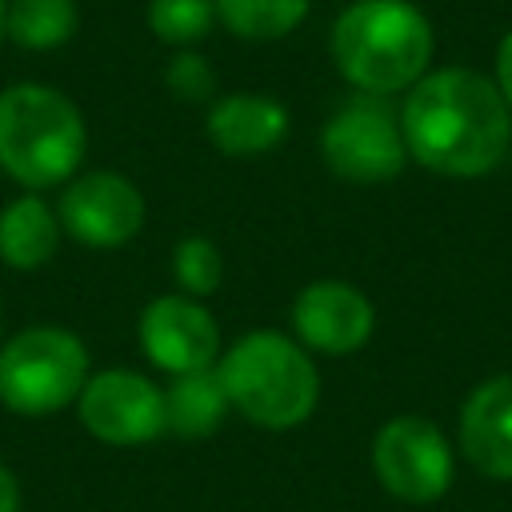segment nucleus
<instances>
[{"instance_id": "obj_1", "label": "nucleus", "mask_w": 512, "mask_h": 512, "mask_svg": "<svg viewBox=\"0 0 512 512\" xmlns=\"http://www.w3.org/2000/svg\"><path fill=\"white\" fill-rule=\"evenodd\" d=\"M404 148L440 176H484L512 144V108L496 80L472 68L424 72L400 108Z\"/></svg>"}, {"instance_id": "obj_2", "label": "nucleus", "mask_w": 512, "mask_h": 512, "mask_svg": "<svg viewBox=\"0 0 512 512\" xmlns=\"http://www.w3.org/2000/svg\"><path fill=\"white\" fill-rule=\"evenodd\" d=\"M216 376L228 408L268 432L300 428L320 404V372L312 352L276 328H256L232 340L216 360Z\"/></svg>"}, {"instance_id": "obj_3", "label": "nucleus", "mask_w": 512, "mask_h": 512, "mask_svg": "<svg viewBox=\"0 0 512 512\" xmlns=\"http://www.w3.org/2000/svg\"><path fill=\"white\" fill-rule=\"evenodd\" d=\"M432 24L408 0H352L332 24L340 76L368 96L412 88L432 60Z\"/></svg>"}, {"instance_id": "obj_4", "label": "nucleus", "mask_w": 512, "mask_h": 512, "mask_svg": "<svg viewBox=\"0 0 512 512\" xmlns=\"http://www.w3.org/2000/svg\"><path fill=\"white\" fill-rule=\"evenodd\" d=\"M88 152L80 108L48 84H12L0 92V172L40 192L68 184Z\"/></svg>"}, {"instance_id": "obj_5", "label": "nucleus", "mask_w": 512, "mask_h": 512, "mask_svg": "<svg viewBox=\"0 0 512 512\" xmlns=\"http://www.w3.org/2000/svg\"><path fill=\"white\" fill-rule=\"evenodd\" d=\"M88 376L84 340L60 324H32L0 344V404L16 416H52L76 404Z\"/></svg>"}, {"instance_id": "obj_6", "label": "nucleus", "mask_w": 512, "mask_h": 512, "mask_svg": "<svg viewBox=\"0 0 512 512\" xmlns=\"http://www.w3.org/2000/svg\"><path fill=\"white\" fill-rule=\"evenodd\" d=\"M320 156L348 184H384L400 176L408 160L400 112L388 104V96H352L328 116L320 132Z\"/></svg>"}, {"instance_id": "obj_7", "label": "nucleus", "mask_w": 512, "mask_h": 512, "mask_svg": "<svg viewBox=\"0 0 512 512\" xmlns=\"http://www.w3.org/2000/svg\"><path fill=\"white\" fill-rule=\"evenodd\" d=\"M372 472L404 504H432L452 484V448L424 416H392L372 440Z\"/></svg>"}, {"instance_id": "obj_8", "label": "nucleus", "mask_w": 512, "mask_h": 512, "mask_svg": "<svg viewBox=\"0 0 512 512\" xmlns=\"http://www.w3.org/2000/svg\"><path fill=\"white\" fill-rule=\"evenodd\" d=\"M76 416L88 436L112 448L148 444L164 432V388L132 368H100L76 396Z\"/></svg>"}, {"instance_id": "obj_9", "label": "nucleus", "mask_w": 512, "mask_h": 512, "mask_svg": "<svg viewBox=\"0 0 512 512\" xmlns=\"http://www.w3.org/2000/svg\"><path fill=\"white\" fill-rule=\"evenodd\" d=\"M56 216L84 248H120L144 228V196L128 176L96 168L64 184Z\"/></svg>"}, {"instance_id": "obj_10", "label": "nucleus", "mask_w": 512, "mask_h": 512, "mask_svg": "<svg viewBox=\"0 0 512 512\" xmlns=\"http://www.w3.org/2000/svg\"><path fill=\"white\" fill-rule=\"evenodd\" d=\"M140 348L152 368L168 376L216 368L220 360V324L204 308V300H192L184 292H164L144 304L136 324Z\"/></svg>"}, {"instance_id": "obj_11", "label": "nucleus", "mask_w": 512, "mask_h": 512, "mask_svg": "<svg viewBox=\"0 0 512 512\" xmlns=\"http://www.w3.org/2000/svg\"><path fill=\"white\" fill-rule=\"evenodd\" d=\"M376 328L372 300L348 280H312L292 300V332L308 352L352 356Z\"/></svg>"}, {"instance_id": "obj_12", "label": "nucleus", "mask_w": 512, "mask_h": 512, "mask_svg": "<svg viewBox=\"0 0 512 512\" xmlns=\"http://www.w3.org/2000/svg\"><path fill=\"white\" fill-rule=\"evenodd\" d=\"M460 448L488 480H512V376L480 380L460 404Z\"/></svg>"}, {"instance_id": "obj_13", "label": "nucleus", "mask_w": 512, "mask_h": 512, "mask_svg": "<svg viewBox=\"0 0 512 512\" xmlns=\"http://www.w3.org/2000/svg\"><path fill=\"white\" fill-rule=\"evenodd\" d=\"M208 140L224 156H260L288 136V108L276 96L232 92L208 108Z\"/></svg>"}, {"instance_id": "obj_14", "label": "nucleus", "mask_w": 512, "mask_h": 512, "mask_svg": "<svg viewBox=\"0 0 512 512\" xmlns=\"http://www.w3.org/2000/svg\"><path fill=\"white\" fill-rule=\"evenodd\" d=\"M60 216L36 192H24L0 208V260L16 272L44 268L60 248Z\"/></svg>"}, {"instance_id": "obj_15", "label": "nucleus", "mask_w": 512, "mask_h": 512, "mask_svg": "<svg viewBox=\"0 0 512 512\" xmlns=\"http://www.w3.org/2000/svg\"><path fill=\"white\" fill-rule=\"evenodd\" d=\"M224 412H232V408H228V396H224L216 368L172 376V384L164 388V432L208 436L220 428Z\"/></svg>"}, {"instance_id": "obj_16", "label": "nucleus", "mask_w": 512, "mask_h": 512, "mask_svg": "<svg viewBox=\"0 0 512 512\" xmlns=\"http://www.w3.org/2000/svg\"><path fill=\"white\" fill-rule=\"evenodd\" d=\"M76 0H8L4 36L28 52H52L76 32Z\"/></svg>"}, {"instance_id": "obj_17", "label": "nucleus", "mask_w": 512, "mask_h": 512, "mask_svg": "<svg viewBox=\"0 0 512 512\" xmlns=\"http://www.w3.org/2000/svg\"><path fill=\"white\" fill-rule=\"evenodd\" d=\"M312 0H216V20L240 40H280L296 32Z\"/></svg>"}, {"instance_id": "obj_18", "label": "nucleus", "mask_w": 512, "mask_h": 512, "mask_svg": "<svg viewBox=\"0 0 512 512\" xmlns=\"http://www.w3.org/2000/svg\"><path fill=\"white\" fill-rule=\"evenodd\" d=\"M172 280L192 300L212 296L224 284V252L208 236H184L172 248Z\"/></svg>"}, {"instance_id": "obj_19", "label": "nucleus", "mask_w": 512, "mask_h": 512, "mask_svg": "<svg viewBox=\"0 0 512 512\" xmlns=\"http://www.w3.org/2000/svg\"><path fill=\"white\" fill-rule=\"evenodd\" d=\"M216 24V0H148V28L164 44H196Z\"/></svg>"}, {"instance_id": "obj_20", "label": "nucleus", "mask_w": 512, "mask_h": 512, "mask_svg": "<svg viewBox=\"0 0 512 512\" xmlns=\"http://www.w3.org/2000/svg\"><path fill=\"white\" fill-rule=\"evenodd\" d=\"M164 80H168V88H172L180 100H204V96L212 92V84H216L208 60H204L200 52H192V48H184V52L172 56Z\"/></svg>"}, {"instance_id": "obj_21", "label": "nucleus", "mask_w": 512, "mask_h": 512, "mask_svg": "<svg viewBox=\"0 0 512 512\" xmlns=\"http://www.w3.org/2000/svg\"><path fill=\"white\" fill-rule=\"evenodd\" d=\"M496 88H500L504 104L512 108V28H508V36L500 40V52H496Z\"/></svg>"}, {"instance_id": "obj_22", "label": "nucleus", "mask_w": 512, "mask_h": 512, "mask_svg": "<svg viewBox=\"0 0 512 512\" xmlns=\"http://www.w3.org/2000/svg\"><path fill=\"white\" fill-rule=\"evenodd\" d=\"M0 512H20V480L8 464H0Z\"/></svg>"}, {"instance_id": "obj_23", "label": "nucleus", "mask_w": 512, "mask_h": 512, "mask_svg": "<svg viewBox=\"0 0 512 512\" xmlns=\"http://www.w3.org/2000/svg\"><path fill=\"white\" fill-rule=\"evenodd\" d=\"M4 16H8V0H0V36H4Z\"/></svg>"}, {"instance_id": "obj_24", "label": "nucleus", "mask_w": 512, "mask_h": 512, "mask_svg": "<svg viewBox=\"0 0 512 512\" xmlns=\"http://www.w3.org/2000/svg\"><path fill=\"white\" fill-rule=\"evenodd\" d=\"M0 332H4V308H0ZM0 344H4V340H0Z\"/></svg>"}]
</instances>
